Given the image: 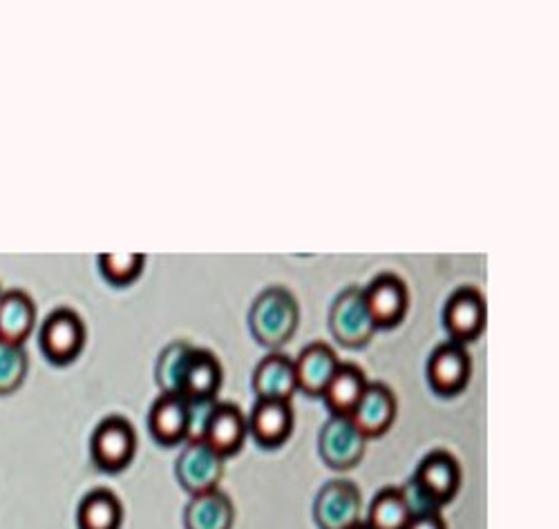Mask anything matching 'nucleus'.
I'll return each instance as SVG.
<instances>
[{"label":"nucleus","instance_id":"27","mask_svg":"<svg viewBox=\"0 0 559 529\" xmlns=\"http://www.w3.org/2000/svg\"><path fill=\"white\" fill-rule=\"evenodd\" d=\"M219 402L215 400H189V436L186 441H202L209 420Z\"/></svg>","mask_w":559,"mask_h":529},{"label":"nucleus","instance_id":"29","mask_svg":"<svg viewBox=\"0 0 559 529\" xmlns=\"http://www.w3.org/2000/svg\"><path fill=\"white\" fill-rule=\"evenodd\" d=\"M349 529H369V525H367V522H356V525L349 527Z\"/></svg>","mask_w":559,"mask_h":529},{"label":"nucleus","instance_id":"17","mask_svg":"<svg viewBox=\"0 0 559 529\" xmlns=\"http://www.w3.org/2000/svg\"><path fill=\"white\" fill-rule=\"evenodd\" d=\"M222 384V366L211 351L193 349L189 362L183 366L179 394L186 400H215Z\"/></svg>","mask_w":559,"mask_h":529},{"label":"nucleus","instance_id":"7","mask_svg":"<svg viewBox=\"0 0 559 529\" xmlns=\"http://www.w3.org/2000/svg\"><path fill=\"white\" fill-rule=\"evenodd\" d=\"M313 516L320 529H349L360 518V494L349 480H332L316 498Z\"/></svg>","mask_w":559,"mask_h":529},{"label":"nucleus","instance_id":"9","mask_svg":"<svg viewBox=\"0 0 559 529\" xmlns=\"http://www.w3.org/2000/svg\"><path fill=\"white\" fill-rule=\"evenodd\" d=\"M362 296L377 328H394L407 313V286L396 275H379L362 288Z\"/></svg>","mask_w":559,"mask_h":529},{"label":"nucleus","instance_id":"16","mask_svg":"<svg viewBox=\"0 0 559 529\" xmlns=\"http://www.w3.org/2000/svg\"><path fill=\"white\" fill-rule=\"evenodd\" d=\"M338 364L341 362L336 353L328 345L322 342L309 345L294 362L298 389H302L309 396H322V392L328 389L332 375L336 373Z\"/></svg>","mask_w":559,"mask_h":529},{"label":"nucleus","instance_id":"25","mask_svg":"<svg viewBox=\"0 0 559 529\" xmlns=\"http://www.w3.org/2000/svg\"><path fill=\"white\" fill-rule=\"evenodd\" d=\"M146 257L142 253H104L99 255L102 275L115 286H128L142 275Z\"/></svg>","mask_w":559,"mask_h":529},{"label":"nucleus","instance_id":"6","mask_svg":"<svg viewBox=\"0 0 559 529\" xmlns=\"http://www.w3.org/2000/svg\"><path fill=\"white\" fill-rule=\"evenodd\" d=\"M367 438L349 416H332L320 431V456L334 469H349L360 462Z\"/></svg>","mask_w":559,"mask_h":529},{"label":"nucleus","instance_id":"18","mask_svg":"<svg viewBox=\"0 0 559 529\" xmlns=\"http://www.w3.org/2000/svg\"><path fill=\"white\" fill-rule=\"evenodd\" d=\"M294 429V411L289 402H275V400H260L251 413V434L253 438L266 447H280Z\"/></svg>","mask_w":559,"mask_h":529},{"label":"nucleus","instance_id":"5","mask_svg":"<svg viewBox=\"0 0 559 529\" xmlns=\"http://www.w3.org/2000/svg\"><path fill=\"white\" fill-rule=\"evenodd\" d=\"M90 449L99 469L104 471L126 469L136 449V436H134L132 424L119 416L106 418L95 429V434H92Z\"/></svg>","mask_w":559,"mask_h":529},{"label":"nucleus","instance_id":"24","mask_svg":"<svg viewBox=\"0 0 559 529\" xmlns=\"http://www.w3.org/2000/svg\"><path fill=\"white\" fill-rule=\"evenodd\" d=\"M191 353H193V347L186 342H173L162 351L157 362V384L162 394H179L183 366L189 362Z\"/></svg>","mask_w":559,"mask_h":529},{"label":"nucleus","instance_id":"20","mask_svg":"<svg viewBox=\"0 0 559 529\" xmlns=\"http://www.w3.org/2000/svg\"><path fill=\"white\" fill-rule=\"evenodd\" d=\"M367 384L369 382L365 380V373L356 364H338L328 389L322 392V398L334 411V416H349L365 394Z\"/></svg>","mask_w":559,"mask_h":529},{"label":"nucleus","instance_id":"14","mask_svg":"<svg viewBox=\"0 0 559 529\" xmlns=\"http://www.w3.org/2000/svg\"><path fill=\"white\" fill-rule=\"evenodd\" d=\"M247 438V420L236 405H217L209 426L204 431V443L222 458L238 454Z\"/></svg>","mask_w":559,"mask_h":529},{"label":"nucleus","instance_id":"19","mask_svg":"<svg viewBox=\"0 0 559 529\" xmlns=\"http://www.w3.org/2000/svg\"><path fill=\"white\" fill-rule=\"evenodd\" d=\"M36 324V306L23 291H5L0 300V342L23 347Z\"/></svg>","mask_w":559,"mask_h":529},{"label":"nucleus","instance_id":"15","mask_svg":"<svg viewBox=\"0 0 559 529\" xmlns=\"http://www.w3.org/2000/svg\"><path fill=\"white\" fill-rule=\"evenodd\" d=\"M151 434L162 445H177L189 436V400L179 394H162L148 418Z\"/></svg>","mask_w":559,"mask_h":529},{"label":"nucleus","instance_id":"4","mask_svg":"<svg viewBox=\"0 0 559 529\" xmlns=\"http://www.w3.org/2000/svg\"><path fill=\"white\" fill-rule=\"evenodd\" d=\"M40 349L50 362L68 364L72 362L85 345L83 320L70 309H57L40 328Z\"/></svg>","mask_w":559,"mask_h":529},{"label":"nucleus","instance_id":"21","mask_svg":"<svg viewBox=\"0 0 559 529\" xmlns=\"http://www.w3.org/2000/svg\"><path fill=\"white\" fill-rule=\"evenodd\" d=\"M186 529H230L233 505L219 490L198 494L183 512Z\"/></svg>","mask_w":559,"mask_h":529},{"label":"nucleus","instance_id":"13","mask_svg":"<svg viewBox=\"0 0 559 529\" xmlns=\"http://www.w3.org/2000/svg\"><path fill=\"white\" fill-rule=\"evenodd\" d=\"M298 389L294 360L280 353L266 356L253 373V392L260 400L289 402Z\"/></svg>","mask_w":559,"mask_h":529},{"label":"nucleus","instance_id":"12","mask_svg":"<svg viewBox=\"0 0 559 529\" xmlns=\"http://www.w3.org/2000/svg\"><path fill=\"white\" fill-rule=\"evenodd\" d=\"M414 485L421 490L437 507L448 503L461 483L459 462L445 452H432L424 458L414 473Z\"/></svg>","mask_w":559,"mask_h":529},{"label":"nucleus","instance_id":"23","mask_svg":"<svg viewBox=\"0 0 559 529\" xmlns=\"http://www.w3.org/2000/svg\"><path fill=\"white\" fill-rule=\"evenodd\" d=\"M412 514L401 490H383L369 505V529H405Z\"/></svg>","mask_w":559,"mask_h":529},{"label":"nucleus","instance_id":"8","mask_svg":"<svg viewBox=\"0 0 559 529\" xmlns=\"http://www.w3.org/2000/svg\"><path fill=\"white\" fill-rule=\"evenodd\" d=\"M443 324L452 335V342L465 345L477 340L486 326V302L479 291L465 286L448 300Z\"/></svg>","mask_w":559,"mask_h":529},{"label":"nucleus","instance_id":"11","mask_svg":"<svg viewBox=\"0 0 559 529\" xmlns=\"http://www.w3.org/2000/svg\"><path fill=\"white\" fill-rule=\"evenodd\" d=\"M365 438L383 436L396 418V398L381 382L367 384L365 394L349 413Z\"/></svg>","mask_w":559,"mask_h":529},{"label":"nucleus","instance_id":"1","mask_svg":"<svg viewBox=\"0 0 559 529\" xmlns=\"http://www.w3.org/2000/svg\"><path fill=\"white\" fill-rule=\"evenodd\" d=\"M249 324L262 347L280 349L294 338L298 328V302L287 288L271 286L253 302Z\"/></svg>","mask_w":559,"mask_h":529},{"label":"nucleus","instance_id":"28","mask_svg":"<svg viewBox=\"0 0 559 529\" xmlns=\"http://www.w3.org/2000/svg\"><path fill=\"white\" fill-rule=\"evenodd\" d=\"M405 529H445V522L439 512H428V514L412 516Z\"/></svg>","mask_w":559,"mask_h":529},{"label":"nucleus","instance_id":"30","mask_svg":"<svg viewBox=\"0 0 559 529\" xmlns=\"http://www.w3.org/2000/svg\"><path fill=\"white\" fill-rule=\"evenodd\" d=\"M3 296H5V291H3V286H0V300H3Z\"/></svg>","mask_w":559,"mask_h":529},{"label":"nucleus","instance_id":"22","mask_svg":"<svg viewBox=\"0 0 559 529\" xmlns=\"http://www.w3.org/2000/svg\"><path fill=\"white\" fill-rule=\"evenodd\" d=\"M76 518L79 529H119L123 509L112 492L97 490L83 498Z\"/></svg>","mask_w":559,"mask_h":529},{"label":"nucleus","instance_id":"26","mask_svg":"<svg viewBox=\"0 0 559 529\" xmlns=\"http://www.w3.org/2000/svg\"><path fill=\"white\" fill-rule=\"evenodd\" d=\"M27 373V353L23 347L0 342V394L16 392Z\"/></svg>","mask_w":559,"mask_h":529},{"label":"nucleus","instance_id":"2","mask_svg":"<svg viewBox=\"0 0 559 529\" xmlns=\"http://www.w3.org/2000/svg\"><path fill=\"white\" fill-rule=\"evenodd\" d=\"M330 328L334 338L349 349L365 347L371 340L377 324L367 311L362 288L349 286L334 300L330 311Z\"/></svg>","mask_w":559,"mask_h":529},{"label":"nucleus","instance_id":"3","mask_svg":"<svg viewBox=\"0 0 559 529\" xmlns=\"http://www.w3.org/2000/svg\"><path fill=\"white\" fill-rule=\"evenodd\" d=\"M177 480L179 485L191 496L206 494L217 490L222 473H224V458L213 452L204 441H191L177 458Z\"/></svg>","mask_w":559,"mask_h":529},{"label":"nucleus","instance_id":"10","mask_svg":"<svg viewBox=\"0 0 559 529\" xmlns=\"http://www.w3.org/2000/svg\"><path fill=\"white\" fill-rule=\"evenodd\" d=\"M473 362L468 351L459 342H445L441 345L428 362V380L432 389L441 396H456L465 389V384L471 380Z\"/></svg>","mask_w":559,"mask_h":529}]
</instances>
